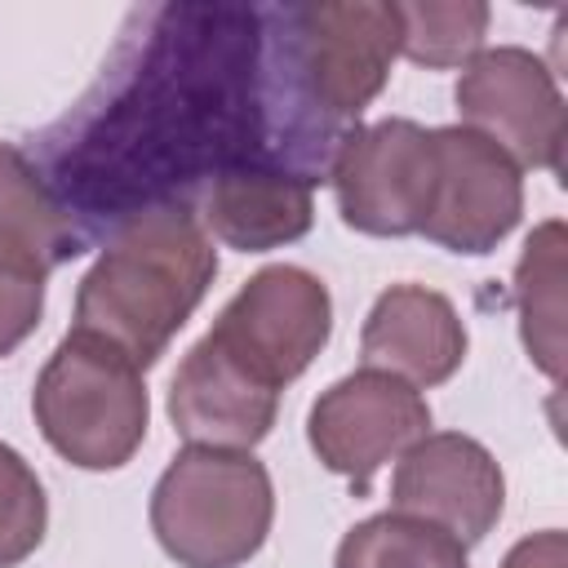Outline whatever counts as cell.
Instances as JSON below:
<instances>
[{
  "instance_id": "6da1fadb",
  "label": "cell",
  "mask_w": 568,
  "mask_h": 568,
  "mask_svg": "<svg viewBox=\"0 0 568 568\" xmlns=\"http://www.w3.org/2000/svg\"><path fill=\"white\" fill-rule=\"evenodd\" d=\"M342 138L302 98L288 4H160L44 133V182L71 217L120 226L244 164L320 182Z\"/></svg>"
},
{
  "instance_id": "7a4b0ae2",
  "label": "cell",
  "mask_w": 568,
  "mask_h": 568,
  "mask_svg": "<svg viewBox=\"0 0 568 568\" xmlns=\"http://www.w3.org/2000/svg\"><path fill=\"white\" fill-rule=\"evenodd\" d=\"M217 275V248L186 204H160L115 226L75 288V333L133 359L142 373L169 351Z\"/></svg>"
},
{
  "instance_id": "3957f363",
  "label": "cell",
  "mask_w": 568,
  "mask_h": 568,
  "mask_svg": "<svg viewBox=\"0 0 568 568\" xmlns=\"http://www.w3.org/2000/svg\"><path fill=\"white\" fill-rule=\"evenodd\" d=\"M275 519V488L253 453L182 448L151 493V532L178 568L248 564Z\"/></svg>"
},
{
  "instance_id": "277c9868",
  "label": "cell",
  "mask_w": 568,
  "mask_h": 568,
  "mask_svg": "<svg viewBox=\"0 0 568 568\" xmlns=\"http://www.w3.org/2000/svg\"><path fill=\"white\" fill-rule=\"evenodd\" d=\"M31 413L62 462L80 470H120L146 439L151 399L133 359L71 328L36 377Z\"/></svg>"
},
{
  "instance_id": "5b68a950",
  "label": "cell",
  "mask_w": 568,
  "mask_h": 568,
  "mask_svg": "<svg viewBox=\"0 0 568 568\" xmlns=\"http://www.w3.org/2000/svg\"><path fill=\"white\" fill-rule=\"evenodd\" d=\"M288 49L311 111L328 129L351 133L399 58V9L386 0L288 4Z\"/></svg>"
},
{
  "instance_id": "8992f818",
  "label": "cell",
  "mask_w": 568,
  "mask_h": 568,
  "mask_svg": "<svg viewBox=\"0 0 568 568\" xmlns=\"http://www.w3.org/2000/svg\"><path fill=\"white\" fill-rule=\"evenodd\" d=\"M333 333V297L320 275L293 262L262 266L222 306L209 337L271 390L297 382Z\"/></svg>"
},
{
  "instance_id": "52a82bcc",
  "label": "cell",
  "mask_w": 568,
  "mask_h": 568,
  "mask_svg": "<svg viewBox=\"0 0 568 568\" xmlns=\"http://www.w3.org/2000/svg\"><path fill=\"white\" fill-rule=\"evenodd\" d=\"M328 182L337 213L359 235H417L430 213L435 191V142L417 120L390 115L377 124H355L333 164Z\"/></svg>"
},
{
  "instance_id": "ba28073f",
  "label": "cell",
  "mask_w": 568,
  "mask_h": 568,
  "mask_svg": "<svg viewBox=\"0 0 568 568\" xmlns=\"http://www.w3.org/2000/svg\"><path fill=\"white\" fill-rule=\"evenodd\" d=\"M453 98L462 124L501 146L519 169L564 173V93L532 49H479L462 67Z\"/></svg>"
},
{
  "instance_id": "9c48e42d",
  "label": "cell",
  "mask_w": 568,
  "mask_h": 568,
  "mask_svg": "<svg viewBox=\"0 0 568 568\" xmlns=\"http://www.w3.org/2000/svg\"><path fill=\"white\" fill-rule=\"evenodd\" d=\"M422 435H430V408L422 390L377 368L337 377L306 417L311 453L324 470L342 475L355 497H364L373 475L386 462H399Z\"/></svg>"
},
{
  "instance_id": "30bf717a",
  "label": "cell",
  "mask_w": 568,
  "mask_h": 568,
  "mask_svg": "<svg viewBox=\"0 0 568 568\" xmlns=\"http://www.w3.org/2000/svg\"><path fill=\"white\" fill-rule=\"evenodd\" d=\"M435 142V191L417 235L448 253H493L524 213L519 164L466 124L430 129Z\"/></svg>"
},
{
  "instance_id": "8fae6325",
  "label": "cell",
  "mask_w": 568,
  "mask_h": 568,
  "mask_svg": "<svg viewBox=\"0 0 568 568\" xmlns=\"http://www.w3.org/2000/svg\"><path fill=\"white\" fill-rule=\"evenodd\" d=\"M390 510L426 519L453 532L462 546H475L497 528L506 510V475L479 439L462 430H435L399 457L390 479Z\"/></svg>"
},
{
  "instance_id": "7c38bea8",
  "label": "cell",
  "mask_w": 568,
  "mask_h": 568,
  "mask_svg": "<svg viewBox=\"0 0 568 568\" xmlns=\"http://www.w3.org/2000/svg\"><path fill=\"white\" fill-rule=\"evenodd\" d=\"M280 413V390L235 364L209 333L186 351L169 382V422L191 448L253 453Z\"/></svg>"
},
{
  "instance_id": "4fadbf2b",
  "label": "cell",
  "mask_w": 568,
  "mask_h": 568,
  "mask_svg": "<svg viewBox=\"0 0 568 568\" xmlns=\"http://www.w3.org/2000/svg\"><path fill=\"white\" fill-rule=\"evenodd\" d=\"M364 368L390 373L408 386H439L466 359V324L457 306L426 284H390L359 333Z\"/></svg>"
},
{
  "instance_id": "5bb4252c",
  "label": "cell",
  "mask_w": 568,
  "mask_h": 568,
  "mask_svg": "<svg viewBox=\"0 0 568 568\" xmlns=\"http://www.w3.org/2000/svg\"><path fill=\"white\" fill-rule=\"evenodd\" d=\"M315 222V182L271 164H244L209 182L204 231L240 253L293 244Z\"/></svg>"
},
{
  "instance_id": "9a60e30c",
  "label": "cell",
  "mask_w": 568,
  "mask_h": 568,
  "mask_svg": "<svg viewBox=\"0 0 568 568\" xmlns=\"http://www.w3.org/2000/svg\"><path fill=\"white\" fill-rule=\"evenodd\" d=\"M80 253L84 231L71 222L44 173L13 142H0V262L49 275Z\"/></svg>"
},
{
  "instance_id": "2e32d148",
  "label": "cell",
  "mask_w": 568,
  "mask_h": 568,
  "mask_svg": "<svg viewBox=\"0 0 568 568\" xmlns=\"http://www.w3.org/2000/svg\"><path fill=\"white\" fill-rule=\"evenodd\" d=\"M515 306H519V337L528 359L559 377L564 368V222H541L519 253L515 266Z\"/></svg>"
},
{
  "instance_id": "e0dca14e",
  "label": "cell",
  "mask_w": 568,
  "mask_h": 568,
  "mask_svg": "<svg viewBox=\"0 0 568 568\" xmlns=\"http://www.w3.org/2000/svg\"><path fill=\"white\" fill-rule=\"evenodd\" d=\"M333 568H466V546L426 519L386 510L342 537Z\"/></svg>"
},
{
  "instance_id": "ac0fdd59",
  "label": "cell",
  "mask_w": 568,
  "mask_h": 568,
  "mask_svg": "<svg viewBox=\"0 0 568 568\" xmlns=\"http://www.w3.org/2000/svg\"><path fill=\"white\" fill-rule=\"evenodd\" d=\"M399 9V53L417 67H462L484 49L488 4L448 0V4H395Z\"/></svg>"
},
{
  "instance_id": "d6986e66",
  "label": "cell",
  "mask_w": 568,
  "mask_h": 568,
  "mask_svg": "<svg viewBox=\"0 0 568 568\" xmlns=\"http://www.w3.org/2000/svg\"><path fill=\"white\" fill-rule=\"evenodd\" d=\"M49 528V497L31 462L0 439V568L31 559Z\"/></svg>"
},
{
  "instance_id": "ffe728a7",
  "label": "cell",
  "mask_w": 568,
  "mask_h": 568,
  "mask_svg": "<svg viewBox=\"0 0 568 568\" xmlns=\"http://www.w3.org/2000/svg\"><path fill=\"white\" fill-rule=\"evenodd\" d=\"M44 280L40 271L0 262V359L13 355L40 324L44 311Z\"/></svg>"
},
{
  "instance_id": "44dd1931",
  "label": "cell",
  "mask_w": 568,
  "mask_h": 568,
  "mask_svg": "<svg viewBox=\"0 0 568 568\" xmlns=\"http://www.w3.org/2000/svg\"><path fill=\"white\" fill-rule=\"evenodd\" d=\"M501 568H568V537L559 528L532 532L506 550Z\"/></svg>"
}]
</instances>
